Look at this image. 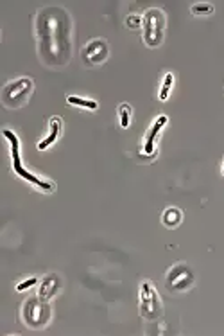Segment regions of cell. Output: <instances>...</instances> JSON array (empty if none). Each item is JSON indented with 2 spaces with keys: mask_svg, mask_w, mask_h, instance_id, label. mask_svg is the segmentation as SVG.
Segmentation results:
<instances>
[{
  "mask_svg": "<svg viewBox=\"0 0 224 336\" xmlns=\"http://www.w3.org/2000/svg\"><path fill=\"white\" fill-rule=\"evenodd\" d=\"M4 137L9 140V144H11V156H13V169L14 173H16L18 177H22L24 180L30 182V184H34L36 187H40L42 191H54V184L52 182H44L42 178L34 177L32 173L26 171L22 165V162H20V140H18V137L13 133V131H9V129H4Z\"/></svg>",
  "mask_w": 224,
  "mask_h": 336,
  "instance_id": "1",
  "label": "cell"
},
{
  "mask_svg": "<svg viewBox=\"0 0 224 336\" xmlns=\"http://www.w3.org/2000/svg\"><path fill=\"white\" fill-rule=\"evenodd\" d=\"M165 15L160 9H149L144 17V42L149 47H158L164 42Z\"/></svg>",
  "mask_w": 224,
  "mask_h": 336,
  "instance_id": "2",
  "label": "cell"
},
{
  "mask_svg": "<svg viewBox=\"0 0 224 336\" xmlns=\"http://www.w3.org/2000/svg\"><path fill=\"white\" fill-rule=\"evenodd\" d=\"M30 92H32V79H16V81H11L9 85L4 86L2 101L8 108H18L27 103Z\"/></svg>",
  "mask_w": 224,
  "mask_h": 336,
  "instance_id": "3",
  "label": "cell"
},
{
  "mask_svg": "<svg viewBox=\"0 0 224 336\" xmlns=\"http://www.w3.org/2000/svg\"><path fill=\"white\" fill-rule=\"evenodd\" d=\"M140 313L147 320H154L162 315V302L149 280L142 282L140 288Z\"/></svg>",
  "mask_w": 224,
  "mask_h": 336,
  "instance_id": "4",
  "label": "cell"
},
{
  "mask_svg": "<svg viewBox=\"0 0 224 336\" xmlns=\"http://www.w3.org/2000/svg\"><path fill=\"white\" fill-rule=\"evenodd\" d=\"M50 318V307L45 304V300H36V298H30L26 302L24 306V320H26L27 325H32V327H42L48 322Z\"/></svg>",
  "mask_w": 224,
  "mask_h": 336,
  "instance_id": "5",
  "label": "cell"
},
{
  "mask_svg": "<svg viewBox=\"0 0 224 336\" xmlns=\"http://www.w3.org/2000/svg\"><path fill=\"white\" fill-rule=\"evenodd\" d=\"M194 282V275L185 264H176L167 273V288L170 291H185Z\"/></svg>",
  "mask_w": 224,
  "mask_h": 336,
  "instance_id": "6",
  "label": "cell"
},
{
  "mask_svg": "<svg viewBox=\"0 0 224 336\" xmlns=\"http://www.w3.org/2000/svg\"><path fill=\"white\" fill-rule=\"evenodd\" d=\"M108 58V43L104 40H94L82 49V60L88 65H100Z\"/></svg>",
  "mask_w": 224,
  "mask_h": 336,
  "instance_id": "7",
  "label": "cell"
},
{
  "mask_svg": "<svg viewBox=\"0 0 224 336\" xmlns=\"http://www.w3.org/2000/svg\"><path fill=\"white\" fill-rule=\"evenodd\" d=\"M58 289H60V279H58V275L50 273V275L45 277L44 282L40 284L38 297L42 298V300H48V298H52L58 293Z\"/></svg>",
  "mask_w": 224,
  "mask_h": 336,
  "instance_id": "8",
  "label": "cell"
},
{
  "mask_svg": "<svg viewBox=\"0 0 224 336\" xmlns=\"http://www.w3.org/2000/svg\"><path fill=\"white\" fill-rule=\"evenodd\" d=\"M167 115H160L158 119L154 121V124L151 126V129L147 131V135H146V153L147 155H152L154 153V140H156V135L160 133V129L164 128L165 124H167Z\"/></svg>",
  "mask_w": 224,
  "mask_h": 336,
  "instance_id": "9",
  "label": "cell"
},
{
  "mask_svg": "<svg viewBox=\"0 0 224 336\" xmlns=\"http://www.w3.org/2000/svg\"><path fill=\"white\" fill-rule=\"evenodd\" d=\"M61 126H63L61 117H52V119H50V131H48L47 137H45L44 140L38 144V149L40 151L47 149L48 146H52V144L56 142L58 137H60V133H61Z\"/></svg>",
  "mask_w": 224,
  "mask_h": 336,
  "instance_id": "10",
  "label": "cell"
},
{
  "mask_svg": "<svg viewBox=\"0 0 224 336\" xmlns=\"http://www.w3.org/2000/svg\"><path fill=\"white\" fill-rule=\"evenodd\" d=\"M181 220H183V212L178 207H168L167 211L164 212V216H162V221H164V225L168 227V229H176L178 225L181 223Z\"/></svg>",
  "mask_w": 224,
  "mask_h": 336,
  "instance_id": "11",
  "label": "cell"
},
{
  "mask_svg": "<svg viewBox=\"0 0 224 336\" xmlns=\"http://www.w3.org/2000/svg\"><path fill=\"white\" fill-rule=\"evenodd\" d=\"M66 103L74 104V106L88 108V110H97V108H99V103H97V101L84 99V97H76V95H68V97H66Z\"/></svg>",
  "mask_w": 224,
  "mask_h": 336,
  "instance_id": "12",
  "label": "cell"
},
{
  "mask_svg": "<svg viewBox=\"0 0 224 336\" xmlns=\"http://www.w3.org/2000/svg\"><path fill=\"white\" fill-rule=\"evenodd\" d=\"M172 83H174V76H172V74H170V72L165 74L164 85H162V90H160V95H158L160 101H167L168 99V92H170V88H172Z\"/></svg>",
  "mask_w": 224,
  "mask_h": 336,
  "instance_id": "13",
  "label": "cell"
},
{
  "mask_svg": "<svg viewBox=\"0 0 224 336\" xmlns=\"http://www.w3.org/2000/svg\"><path fill=\"white\" fill-rule=\"evenodd\" d=\"M118 117H120V126L122 128H130V119H131V106L130 104H120L118 106Z\"/></svg>",
  "mask_w": 224,
  "mask_h": 336,
  "instance_id": "14",
  "label": "cell"
},
{
  "mask_svg": "<svg viewBox=\"0 0 224 336\" xmlns=\"http://www.w3.org/2000/svg\"><path fill=\"white\" fill-rule=\"evenodd\" d=\"M190 11H192V15H196V17H204V15L214 13V8L208 4H196L190 8Z\"/></svg>",
  "mask_w": 224,
  "mask_h": 336,
  "instance_id": "15",
  "label": "cell"
},
{
  "mask_svg": "<svg viewBox=\"0 0 224 336\" xmlns=\"http://www.w3.org/2000/svg\"><path fill=\"white\" fill-rule=\"evenodd\" d=\"M142 24H144L142 17H138V15H131V17L126 18V26L130 27V29H138Z\"/></svg>",
  "mask_w": 224,
  "mask_h": 336,
  "instance_id": "16",
  "label": "cell"
},
{
  "mask_svg": "<svg viewBox=\"0 0 224 336\" xmlns=\"http://www.w3.org/2000/svg\"><path fill=\"white\" fill-rule=\"evenodd\" d=\"M34 284H38V279H36V277H30V279H26L24 282H20V284L16 286V289L18 291H26V289H29L30 286H34Z\"/></svg>",
  "mask_w": 224,
  "mask_h": 336,
  "instance_id": "17",
  "label": "cell"
},
{
  "mask_svg": "<svg viewBox=\"0 0 224 336\" xmlns=\"http://www.w3.org/2000/svg\"><path fill=\"white\" fill-rule=\"evenodd\" d=\"M222 175H224V167H222Z\"/></svg>",
  "mask_w": 224,
  "mask_h": 336,
  "instance_id": "18",
  "label": "cell"
}]
</instances>
